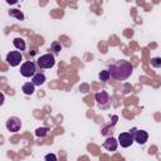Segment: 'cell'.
<instances>
[{
    "instance_id": "7c38bea8",
    "label": "cell",
    "mask_w": 161,
    "mask_h": 161,
    "mask_svg": "<svg viewBox=\"0 0 161 161\" xmlns=\"http://www.w3.org/2000/svg\"><path fill=\"white\" fill-rule=\"evenodd\" d=\"M13 43H14V47H15L18 50H24V49H25V42H24L21 38H15Z\"/></svg>"
},
{
    "instance_id": "277c9868",
    "label": "cell",
    "mask_w": 161,
    "mask_h": 161,
    "mask_svg": "<svg viewBox=\"0 0 161 161\" xmlns=\"http://www.w3.org/2000/svg\"><path fill=\"white\" fill-rule=\"evenodd\" d=\"M23 60V55L19 50H13L10 53H8L6 55V62L10 67H16L20 64V62Z\"/></svg>"
},
{
    "instance_id": "4fadbf2b",
    "label": "cell",
    "mask_w": 161,
    "mask_h": 161,
    "mask_svg": "<svg viewBox=\"0 0 161 161\" xmlns=\"http://www.w3.org/2000/svg\"><path fill=\"white\" fill-rule=\"evenodd\" d=\"M9 14H10V16L16 18L18 20H24V14H23L20 10H18V9H11V10L9 11Z\"/></svg>"
},
{
    "instance_id": "52a82bcc",
    "label": "cell",
    "mask_w": 161,
    "mask_h": 161,
    "mask_svg": "<svg viewBox=\"0 0 161 161\" xmlns=\"http://www.w3.org/2000/svg\"><path fill=\"white\" fill-rule=\"evenodd\" d=\"M20 127H21V121L18 117H10L6 121V128L10 132H18L20 130Z\"/></svg>"
},
{
    "instance_id": "9c48e42d",
    "label": "cell",
    "mask_w": 161,
    "mask_h": 161,
    "mask_svg": "<svg viewBox=\"0 0 161 161\" xmlns=\"http://www.w3.org/2000/svg\"><path fill=\"white\" fill-rule=\"evenodd\" d=\"M96 101H97V103H98L99 106H106V104H108L109 97H108L107 92L101 91V92H98V93L96 94Z\"/></svg>"
},
{
    "instance_id": "2e32d148",
    "label": "cell",
    "mask_w": 161,
    "mask_h": 161,
    "mask_svg": "<svg viewBox=\"0 0 161 161\" xmlns=\"http://www.w3.org/2000/svg\"><path fill=\"white\" fill-rule=\"evenodd\" d=\"M50 48H52V50H54V53H59L60 49H62V45L58 42H53L52 45H50Z\"/></svg>"
},
{
    "instance_id": "9a60e30c",
    "label": "cell",
    "mask_w": 161,
    "mask_h": 161,
    "mask_svg": "<svg viewBox=\"0 0 161 161\" xmlns=\"http://www.w3.org/2000/svg\"><path fill=\"white\" fill-rule=\"evenodd\" d=\"M109 77H111V74H109L108 70H101V73H99V79H101V80L107 82V80L109 79Z\"/></svg>"
},
{
    "instance_id": "6da1fadb",
    "label": "cell",
    "mask_w": 161,
    "mask_h": 161,
    "mask_svg": "<svg viewBox=\"0 0 161 161\" xmlns=\"http://www.w3.org/2000/svg\"><path fill=\"white\" fill-rule=\"evenodd\" d=\"M133 70L132 64L128 60L125 59H119V60H114L113 63H111L108 65V72L111 74V77L116 80H125L128 77H131Z\"/></svg>"
},
{
    "instance_id": "8fae6325",
    "label": "cell",
    "mask_w": 161,
    "mask_h": 161,
    "mask_svg": "<svg viewBox=\"0 0 161 161\" xmlns=\"http://www.w3.org/2000/svg\"><path fill=\"white\" fill-rule=\"evenodd\" d=\"M34 87H35V86H34L33 83H30V82H29V83H25V84L23 86V88H21V89H23V92H24L25 94L30 96V94H33V93H34V91H35V88H34Z\"/></svg>"
},
{
    "instance_id": "e0dca14e",
    "label": "cell",
    "mask_w": 161,
    "mask_h": 161,
    "mask_svg": "<svg viewBox=\"0 0 161 161\" xmlns=\"http://www.w3.org/2000/svg\"><path fill=\"white\" fill-rule=\"evenodd\" d=\"M151 65L155 68H161V58H152L151 59Z\"/></svg>"
},
{
    "instance_id": "8992f818",
    "label": "cell",
    "mask_w": 161,
    "mask_h": 161,
    "mask_svg": "<svg viewBox=\"0 0 161 161\" xmlns=\"http://www.w3.org/2000/svg\"><path fill=\"white\" fill-rule=\"evenodd\" d=\"M133 136L131 135V132H122L119 133L118 136V143L122 146V147H130L132 143H133Z\"/></svg>"
},
{
    "instance_id": "ba28073f",
    "label": "cell",
    "mask_w": 161,
    "mask_h": 161,
    "mask_svg": "<svg viewBox=\"0 0 161 161\" xmlns=\"http://www.w3.org/2000/svg\"><path fill=\"white\" fill-rule=\"evenodd\" d=\"M117 146H118V140L113 138V137H108L104 143H103V147L107 150V151H116L117 150Z\"/></svg>"
},
{
    "instance_id": "5bb4252c",
    "label": "cell",
    "mask_w": 161,
    "mask_h": 161,
    "mask_svg": "<svg viewBox=\"0 0 161 161\" xmlns=\"http://www.w3.org/2000/svg\"><path fill=\"white\" fill-rule=\"evenodd\" d=\"M47 133H48V128L47 127H39L35 131V135L38 137H44V136H47Z\"/></svg>"
},
{
    "instance_id": "7a4b0ae2",
    "label": "cell",
    "mask_w": 161,
    "mask_h": 161,
    "mask_svg": "<svg viewBox=\"0 0 161 161\" xmlns=\"http://www.w3.org/2000/svg\"><path fill=\"white\" fill-rule=\"evenodd\" d=\"M36 64H38V67H39V68H43V69L52 68V67L55 64V58H54V55H53V54L47 53V54H44V55H42V57H39V58H38Z\"/></svg>"
},
{
    "instance_id": "3957f363",
    "label": "cell",
    "mask_w": 161,
    "mask_h": 161,
    "mask_svg": "<svg viewBox=\"0 0 161 161\" xmlns=\"http://www.w3.org/2000/svg\"><path fill=\"white\" fill-rule=\"evenodd\" d=\"M131 135L133 136V140L138 143V145H145L148 140V133L143 130H137V128H132L130 130Z\"/></svg>"
},
{
    "instance_id": "5b68a950",
    "label": "cell",
    "mask_w": 161,
    "mask_h": 161,
    "mask_svg": "<svg viewBox=\"0 0 161 161\" xmlns=\"http://www.w3.org/2000/svg\"><path fill=\"white\" fill-rule=\"evenodd\" d=\"M35 70H36V67L33 62H25L20 67V73L24 77H33L35 74Z\"/></svg>"
},
{
    "instance_id": "30bf717a",
    "label": "cell",
    "mask_w": 161,
    "mask_h": 161,
    "mask_svg": "<svg viewBox=\"0 0 161 161\" xmlns=\"http://www.w3.org/2000/svg\"><path fill=\"white\" fill-rule=\"evenodd\" d=\"M45 82V75L43 73H35L33 75V79H31V83L34 86H42L43 83Z\"/></svg>"
},
{
    "instance_id": "ac0fdd59",
    "label": "cell",
    "mask_w": 161,
    "mask_h": 161,
    "mask_svg": "<svg viewBox=\"0 0 161 161\" xmlns=\"http://www.w3.org/2000/svg\"><path fill=\"white\" fill-rule=\"evenodd\" d=\"M45 160H53V161H55L57 160V156L53 155V153H49V155H45Z\"/></svg>"
},
{
    "instance_id": "d6986e66",
    "label": "cell",
    "mask_w": 161,
    "mask_h": 161,
    "mask_svg": "<svg viewBox=\"0 0 161 161\" xmlns=\"http://www.w3.org/2000/svg\"><path fill=\"white\" fill-rule=\"evenodd\" d=\"M6 3H8V4H10V5H13V4H16V3H18V0H6Z\"/></svg>"
}]
</instances>
